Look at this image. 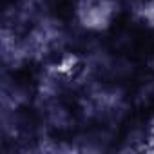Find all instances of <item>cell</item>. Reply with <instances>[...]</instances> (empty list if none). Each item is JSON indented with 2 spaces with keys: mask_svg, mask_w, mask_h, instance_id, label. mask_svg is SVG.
<instances>
[{
  "mask_svg": "<svg viewBox=\"0 0 154 154\" xmlns=\"http://www.w3.org/2000/svg\"><path fill=\"white\" fill-rule=\"evenodd\" d=\"M118 15L116 0H76L74 17L85 31L100 33L112 26Z\"/></svg>",
  "mask_w": 154,
  "mask_h": 154,
  "instance_id": "1",
  "label": "cell"
},
{
  "mask_svg": "<svg viewBox=\"0 0 154 154\" xmlns=\"http://www.w3.org/2000/svg\"><path fill=\"white\" fill-rule=\"evenodd\" d=\"M138 15L141 18V22H145V26L154 29V0H147L141 4V8L138 9Z\"/></svg>",
  "mask_w": 154,
  "mask_h": 154,
  "instance_id": "2",
  "label": "cell"
},
{
  "mask_svg": "<svg viewBox=\"0 0 154 154\" xmlns=\"http://www.w3.org/2000/svg\"><path fill=\"white\" fill-rule=\"evenodd\" d=\"M150 141H154V123L150 125Z\"/></svg>",
  "mask_w": 154,
  "mask_h": 154,
  "instance_id": "3",
  "label": "cell"
}]
</instances>
